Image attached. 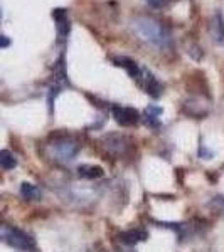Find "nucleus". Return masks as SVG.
I'll use <instances>...</instances> for the list:
<instances>
[{"label": "nucleus", "instance_id": "20e7f679", "mask_svg": "<svg viewBox=\"0 0 224 252\" xmlns=\"http://www.w3.org/2000/svg\"><path fill=\"white\" fill-rule=\"evenodd\" d=\"M113 118L120 126H135L140 121V113L133 108L115 106L113 108Z\"/></svg>", "mask_w": 224, "mask_h": 252}, {"label": "nucleus", "instance_id": "f8f14e48", "mask_svg": "<svg viewBox=\"0 0 224 252\" xmlns=\"http://www.w3.org/2000/svg\"><path fill=\"white\" fill-rule=\"evenodd\" d=\"M15 165H17V160H15L12 153H9V152H0V168L12 170Z\"/></svg>", "mask_w": 224, "mask_h": 252}, {"label": "nucleus", "instance_id": "f03ea898", "mask_svg": "<svg viewBox=\"0 0 224 252\" xmlns=\"http://www.w3.org/2000/svg\"><path fill=\"white\" fill-rule=\"evenodd\" d=\"M0 242H5L7 246L14 247L17 251H24V252L36 251V244L31 239V235L22 232L17 227L5 225V223L0 225Z\"/></svg>", "mask_w": 224, "mask_h": 252}, {"label": "nucleus", "instance_id": "39448f33", "mask_svg": "<svg viewBox=\"0 0 224 252\" xmlns=\"http://www.w3.org/2000/svg\"><path fill=\"white\" fill-rule=\"evenodd\" d=\"M137 81L140 83V86L144 88L150 96H153V97L160 96V91H162L160 84H158L157 78L149 71V69H145V67L140 69V74L137 76Z\"/></svg>", "mask_w": 224, "mask_h": 252}, {"label": "nucleus", "instance_id": "423d86ee", "mask_svg": "<svg viewBox=\"0 0 224 252\" xmlns=\"http://www.w3.org/2000/svg\"><path fill=\"white\" fill-rule=\"evenodd\" d=\"M101 141L105 143V148H107L110 153L116 155V157L123 155V153L128 150V140L125 136H121V135H116V133L107 135Z\"/></svg>", "mask_w": 224, "mask_h": 252}, {"label": "nucleus", "instance_id": "2eb2a0df", "mask_svg": "<svg viewBox=\"0 0 224 252\" xmlns=\"http://www.w3.org/2000/svg\"><path fill=\"white\" fill-rule=\"evenodd\" d=\"M7 46H10V39L0 35V47H7Z\"/></svg>", "mask_w": 224, "mask_h": 252}, {"label": "nucleus", "instance_id": "9d476101", "mask_svg": "<svg viewBox=\"0 0 224 252\" xmlns=\"http://www.w3.org/2000/svg\"><path fill=\"white\" fill-rule=\"evenodd\" d=\"M78 175L81 178H86V180H96L105 175L103 168L98 165H81L78 168Z\"/></svg>", "mask_w": 224, "mask_h": 252}, {"label": "nucleus", "instance_id": "1a4fd4ad", "mask_svg": "<svg viewBox=\"0 0 224 252\" xmlns=\"http://www.w3.org/2000/svg\"><path fill=\"white\" fill-rule=\"evenodd\" d=\"M115 64H116V66H120V67H123L133 79H137V76L140 74V69L142 67L138 66L135 61L130 59V58H125V56H118V58H115Z\"/></svg>", "mask_w": 224, "mask_h": 252}, {"label": "nucleus", "instance_id": "ddd939ff", "mask_svg": "<svg viewBox=\"0 0 224 252\" xmlns=\"http://www.w3.org/2000/svg\"><path fill=\"white\" fill-rule=\"evenodd\" d=\"M209 207L218 212H223L224 214V197H214L213 200L209 202Z\"/></svg>", "mask_w": 224, "mask_h": 252}, {"label": "nucleus", "instance_id": "0eeeda50", "mask_svg": "<svg viewBox=\"0 0 224 252\" xmlns=\"http://www.w3.org/2000/svg\"><path fill=\"white\" fill-rule=\"evenodd\" d=\"M160 116H162V108L158 106H149L144 111V123L149 128L157 129L160 126Z\"/></svg>", "mask_w": 224, "mask_h": 252}, {"label": "nucleus", "instance_id": "7ed1b4c3", "mask_svg": "<svg viewBox=\"0 0 224 252\" xmlns=\"http://www.w3.org/2000/svg\"><path fill=\"white\" fill-rule=\"evenodd\" d=\"M79 148H81V146H79L78 141L73 140V138H69V136H61V138H58V140L51 143L52 157H54L56 160H59V161H64V163L71 161L73 158L78 155Z\"/></svg>", "mask_w": 224, "mask_h": 252}, {"label": "nucleus", "instance_id": "f257e3e1", "mask_svg": "<svg viewBox=\"0 0 224 252\" xmlns=\"http://www.w3.org/2000/svg\"><path fill=\"white\" fill-rule=\"evenodd\" d=\"M133 27H135V32L142 39L150 44H153L155 47L164 49L169 46V42H170L169 32L165 31V27H162L160 24L155 22L153 19L138 17L135 22H133Z\"/></svg>", "mask_w": 224, "mask_h": 252}, {"label": "nucleus", "instance_id": "6e6552de", "mask_svg": "<svg viewBox=\"0 0 224 252\" xmlns=\"http://www.w3.org/2000/svg\"><path fill=\"white\" fill-rule=\"evenodd\" d=\"M147 239V232L142 229H132V230H127V232H121L120 234V241L127 246H135V244L145 241Z\"/></svg>", "mask_w": 224, "mask_h": 252}, {"label": "nucleus", "instance_id": "9b49d317", "mask_svg": "<svg viewBox=\"0 0 224 252\" xmlns=\"http://www.w3.org/2000/svg\"><path fill=\"white\" fill-rule=\"evenodd\" d=\"M20 195H22L26 200H39V198L42 197V192H40L39 187L26 182V184L20 185Z\"/></svg>", "mask_w": 224, "mask_h": 252}, {"label": "nucleus", "instance_id": "4468645a", "mask_svg": "<svg viewBox=\"0 0 224 252\" xmlns=\"http://www.w3.org/2000/svg\"><path fill=\"white\" fill-rule=\"evenodd\" d=\"M149 2L150 7H153V9H160V7H164L165 0H147Z\"/></svg>", "mask_w": 224, "mask_h": 252}]
</instances>
